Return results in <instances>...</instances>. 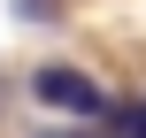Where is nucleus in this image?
<instances>
[{
  "mask_svg": "<svg viewBox=\"0 0 146 138\" xmlns=\"http://www.w3.org/2000/svg\"><path fill=\"white\" fill-rule=\"evenodd\" d=\"M31 92H38V108H62V115H108V92L77 69H38Z\"/></svg>",
  "mask_w": 146,
  "mask_h": 138,
  "instance_id": "nucleus-1",
  "label": "nucleus"
},
{
  "mask_svg": "<svg viewBox=\"0 0 146 138\" xmlns=\"http://www.w3.org/2000/svg\"><path fill=\"white\" fill-rule=\"evenodd\" d=\"M15 15H31V23H38V15H62V0H15Z\"/></svg>",
  "mask_w": 146,
  "mask_h": 138,
  "instance_id": "nucleus-2",
  "label": "nucleus"
},
{
  "mask_svg": "<svg viewBox=\"0 0 146 138\" xmlns=\"http://www.w3.org/2000/svg\"><path fill=\"white\" fill-rule=\"evenodd\" d=\"M115 123H123V138H146V108H123Z\"/></svg>",
  "mask_w": 146,
  "mask_h": 138,
  "instance_id": "nucleus-3",
  "label": "nucleus"
}]
</instances>
